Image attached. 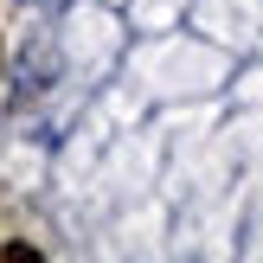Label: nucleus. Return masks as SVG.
I'll list each match as a JSON object with an SVG mask.
<instances>
[]
</instances>
